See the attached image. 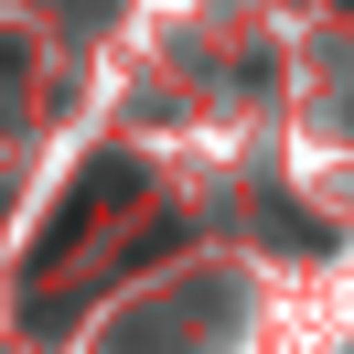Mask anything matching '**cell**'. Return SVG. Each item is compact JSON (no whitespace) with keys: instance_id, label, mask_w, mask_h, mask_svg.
<instances>
[{"instance_id":"1","label":"cell","mask_w":354,"mask_h":354,"mask_svg":"<svg viewBox=\"0 0 354 354\" xmlns=\"http://www.w3.org/2000/svg\"><path fill=\"white\" fill-rule=\"evenodd\" d=\"M140 194V172H129V161H97V172H86V194H65V204H54V225H44V247H32V258H75V236H86V225L97 215H108V204H129Z\"/></svg>"}]
</instances>
